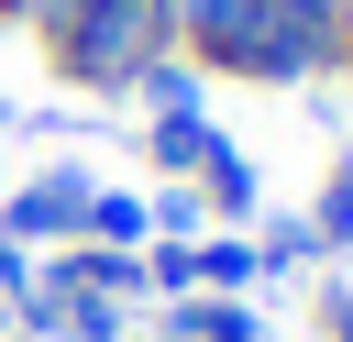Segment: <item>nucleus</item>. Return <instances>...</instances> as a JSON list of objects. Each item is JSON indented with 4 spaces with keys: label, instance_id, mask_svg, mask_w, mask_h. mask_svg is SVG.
<instances>
[{
    "label": "nucleus",
    "instance_id": "8",
    "mask_svg": "<svg viewBox=\"0 0 353 342\" xmlns=\"http://www.w3.org/2000/svg\"><path fill=\"white\" fill-rule=\"evenodd\" d=\"M0 287H11V298L33 287V265H22V243H11V232H0Z\"/></svg>",
    "mask_w": 353,
    "mask_h": 342
},
{
    "label": "nucleus",
    "instance_id": "6",
    "mask_svg": "<svg viewBox=\"0 0 353 342\" xmlns=\"http://www.w3.org/2000/svg\"><path fill=\"white\" fill-rule=\"evenodd\" d=\"M254 265H265V254H243V243H210V254H199V276H210V287H243Z\"/></svg>",
    "mask_w": 353,
    "mask_h": 342
},
{
    "label": "nucleus",
    "instance_id": "10",
    "mask_svg": "<svg viewBox=\"0 0 353 342\" xmlns=\"http://www.w3.org/2000/svg\"><path fill=\"white\" fill-rule=\"evenodd\" d=\"M331 331H342V342H353V298H331Z\"/></svg>",
    "mask_w": 353,
    "mask_h": 342
},
{
    "label": "nucleus",
    "instance_id": "7",
    "mask_svg": "<svg viewBox=\"0 0 353 342\" xmlns=\"http://www.w3.org/2000/svg\"><path fill=\"white\" fill-rule=\"evenodd\" d=\"M320 232H353V165L331 177V210H320Z\"/></svg>",
    "mask_w": 353,
    "mask_h": 342
},
{
    "label": "nucleus",
    "instance_id": "3",
    "mask_svg": "<svg viewBox=\"0 0 353 342\" xmlns=\"http://www.w3.org/2000/svg\"><path fill=\"white\" fill-rule=\"evenodd\" d=\"M210 143H221V132H210L199 110H154V165H210Z\"/></svg>",
    "mask_w": 353,
    "mask_h": 342
},
{
    "label": "nucleus",
    "instance_id": "4",
    "mask_svg": "<svg viewBox=\"0 0 353 342\" xmlns=\"http://www.w3.org/2000/svg\"><path fill=\"white\" fill-rule=\"evenodd\" d=\"M88 232H99L110 254H132V243H143V199H110V188H99V199H88Z\"/></svg>",
    "mask_w": 353,
    "mask_h": 342
},
{
    "label": "nucleus",
    "instance_id": "9",
    "mask_svg": "<svg viewBox=\"0 0 353 342\" xmlns=\"http://www.w3.org/2000/svg\"><path fill=\"white\" fill-rule=\"evenodd\" d=\"M265 11H309V22H331V11H342V0H265Z\"/></svg>",
    "mask_w": 353,
    "mask_h": 342
},
{
    "label": "nucleus",
    "instance_id": "5",
    "mask_svg": "<svg viewBox=\"0 0 353 342\" xmlns=\"http://www.w3.org/2000/svg\"><path fill=\"white\" fill-rule=\"evenodd\" d=\"M199 177H210V199H221V210H254V165H243L232 143H210V165H199Z\"/></svg>",
    "mask_w": 353,
    "mask_h": 342
},
{
    "label": "nucleus",
    "instance_id": "2",
    "mask_svg": "<svg viewBox=\"0 0 353 342\" xmlns=\"http://www.w3.org/2000/svg\"><path fill=\"white\" fill-rule=\"evenodd\" d=\"M88 199H99V188H88L77 165H44V177H33V188L0 210V232H11V243H55V232H88Z\"/></svg>",
    "mask_w": 353,
    "mask_h": 342
},
{
    "label": "nucleus",
    "instance_id": "1",
    "mask_svg": "<svg viewBox=\"0 0 353 342\" xmlns=\"http://www.w3.org/2000/svg\"><path fill=\"white\" fill-rule=\"evenodd\" d=\"M154 44H165V11L154 0H77L55 22V66L77 88H132V66H154Z\"/></svg>",
    "mask_w": 353,
    "mask_h": 342
}]
</instances>
